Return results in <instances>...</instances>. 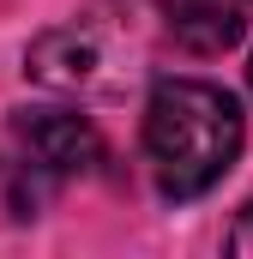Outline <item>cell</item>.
I'll list each match as a JSON object with an SVG mask.
<instances>
[{
    "instance_id": "obj_3",
    "label": "cell",
    "mask_w": 253,
    "mask_h": 259,
    "mask_svg": "<svg viewBox=\"0 0 253 259\" xmlns=\"http://www.w3.org/2000/svg\"><path fill=\"white\" fill-rule=\"evenodd\" d=\"M163 24L187 55H223L247 36L253 0H163Z\"/></svg>"
},
{
    "instance_id": "obj_1",
    "label": "cell",
    "mask_w": 253,
    "mask_h": 259,
    "mask_svg": "<svg viewBox=\"0 0 253 259\" xmlns=\"http://www.w3.org/2000/svg\"><path fill=\"white\" fill-rule=\"evenodd\" d=\"M145 157L169 199L211 193L241 157V103L205 78H163L145 103Z\"/></svg>"
},
{
    "instance_id": "obj_2",
    "label": "cell",
    "mask_w": 253,
    "mask_h": 259,
    "mask_svg": "<svg viewBox=\"0 0 253 259\" xmlns=\"http://www.w3.org/2000/svg\"><path fill=\"white\" fill-rule=\"evenodd\" d=\"M12 139H18V151H24V163L36 169V175H85L97 157H103V139L97 127L85 121V115H72V109H18L12 115Z\"/></svg>"
},
{
    "instance_id": "obj_4",
    "label": "cell",
    "mask_w": 253,
    "mask_h": 259,
    "mask_svg": "<svg viewBox=\"0 0 253 259\" xmlns=\"http://www.w3.org/2000/svg\"><path fill=\"white\" fill-rule=\"evenodd\" d=\"M36 84H55V91H78V84H91V72H97V49H91V36H78V30H49L36 49H30V66H24Z\"/></svg>"
},
{
    "instance_id": "obj_6",
    "label": "cell",
    "mask_w": 253,
    "mask_h": 259,
    "mask_svg": "<svg viewBox=\"0 0 253 259\" xmlns=\"http://www.w3.org/2000/svg\"><path fill=\"white\" fill-rule=\"evenodd\" d=\"M247 84H253V66H247Z\"/></svg>"
},
{
    "instance_id": "obj_5",
    "label": "cell",
    "mask_w": 253,
    "mask_h": 259,
    "mask_svg": "<svg viewBox=\"0 0 253 259\" xmlns=\"http://www.w3.org/2000/svg\"><path fill=\"white\" fill-rule=\"evenodd\" d=\"M229 253L253 259V199L241 205V217H235V229H229Z\"/></svg>"
}]
</instances>
